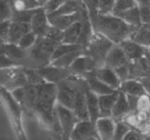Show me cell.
I'll return each instance as SVG.
<instances>
[{
    "label": "cell",
    "mask_w": 150,
    "mask_h": 140,
    "mask_svg": "<svg viewBox=\"0 0 150 140\" xmlns=\"http://www.w3.org/2000/svg\"><path fill=\"white\" fill-rule=\"evenodd\" d=\"M90 18L94 31L105 36L115 45L131 39L138 28L129 25L113 14L97 13Z\"/></svg>",
    "instance_id": "obj_1"
},
{
    "label": "cell",
    "mask_w": 150,
    "mask_h": 140,
    "mask_svg": "<svg viewBox=\"0 0 150 140\" xmlns=\"http://www.w3.org/2000/svg\"><path fill=\"white\" fill-rule=\"evenodd\" d=\"M1 95L18 140H27L23 129L22 121L23 108L15 100L10 91L1 87Z\"/></svg>",
    "instance_id": "obj_2"
},
{
    "label": "cell",
    "mask_w": 150,
    "mask_h": 140,
    "mask_svg": "<svg viewBox=\"0 0 150 140\" xmlns=\"http://www.w3.org/2000/svg\"><path fill=\"white\" fill-rule=\"evenodd\" d=\"M115 45L102 35L94 32L88 43L85 47V54L91 57L97 63L98 68L104 66L105 59Z\"/></svg>",
    "instance_id": "obj_3"
},
{
    "label": "cell",
    "mask_w": 150,
    "mask_h": 140,
    "mask_svg": "<svg viewBox=\"0 0 150 140\" xmlns=\"http://www.w3.org/2000/svg\"><path fill=\"white\" fill-rule=\"evenodd\" d=\"M0 83L1 87L10 92L28 84L23 67L15 66L1 69Z\"/></svg>",
    "instance_id": "obj_4"
},
{
    "label": "cell",
    "mask_w": 150,
    "mask_h": 140,
    "mask_svg": "<svg viewBox=\"0 0 150 140\" xmlns=\"http://www.w3.org/2000/svg\"><path fill=\"white\" fill-rule=\"evenodd\" d=\"M39 87L28 84L11 93L23 108L35 112L38 100Z\"/></svg>",
    "instance_id": "obj_5"
},
{
    "label": "cell",
    "mask_w": 150,
    "mask_h": 140,
    "mask_svg": "<svg viewBox=\"0 0 150 140\" xmlns=\"http://www.w3.org/2000/svg\"><path fill=\"white\" fill-rule=\"evenodd\" d=\"M56 111L62 131L61 140L69 138L76 124L80 121L73 111L57 103Z\"/></svg>",
    "instance_id": "obj_6"
},
{
    "label": "cell",
    "mask_w": 150,
    "mask_h": 140,
    "mask_svg": "<svg viewBox=\"0 0 150 140\" xmlns=\"http://www.w3.org/2000/svg\"><path fill=\"white\" fill-rule=\"evenodd\" d=\"M98 68L97 62L90 56L84 53L79 56L69 68L72 75L84 79L95 73Z\"/></svg>",
    "instance_id": "obj_7"
},
{
    "label": "cell",
    "mask_w": 150,
    "mask_h": 140,
    "mask_svg": "<svg viewBox=\"0 0 150 140\" xmlns=\"http://www.w3.org/2000/svg\"><path fill=\"white\" fill-rule=\"evenodd\" d=\"M69 138L71 140L100 139L95 124L90 120L79 121L73 129Z\"/></svg>",
    "instance_id": "obj_8"
},
{
    "label": "cell",
    "mask_w": 150,
    "mask_h": 140,
    "mask_svg": "<svg viewBox=\"0 0 150 140\" xmlns=\"http://www.w3.org/2000/svg\"><path fill=\"white\" fill-rule=\"evenodd\" d=\"M87 15H89V13L86 7L85 6L80 12L74 14L57 16L47 15V16L51 26L61 30L64 31L74 23L81 20Z\"/></svg>",
    "instance_id": "obj_9"
},
{
    "label": "cell",
    "mask_w": 150,
    "mask_h": 140,
    "mask_svg": "<svg viewBox=\"0 0 150 140\" xmlns=\"http://www.w3.org/2000/svg\"><path fill=\"white\" fill-rule=\"evenodd\" d=\"M36 70L46 82L56 84L71 75L69 69L60 68L50 64Z\"/></svg>",
    "instance_id": "obj_10"
},
{
    "label": "cell",
    "mask_w": 150,
    "mask_h": 140,
    "mask_svg": "<svg viewBox=\"0 0 150 140\" xmlns=\"http://www.w3.org/2000/svg\"><path fill=\"white\" fill-rule=\"evenodd\" d=\"M30 25L31 30L38 37L45 36L50 25L47 13L43 7L37 10L31 20Z\"/></svg>",
    "instance_id": "obj_11"
},
{
    "label": "cell",
    "mask_w": 150,
    "mask_h": 140,
    "mask_svg": "<svg viewBox=\"0 0 150 140\" xmlns=\"http://www.w3.org/2000/svg\"><path fill=\"white\" fill-rule=\"evenodd\" d=\"M129 63L130 61L120 46L118 45H115L110 50L105 59L104 66L115 70Z\"/></svg>",
    "instance_id": "obj_12"
},
{
    "label": "cell",
    "mask_w": 150,
    "mask_h": 140,
    "mask_svg": "<svg viewBox=\"0 0 150 140\" xmlns=\"http://www.w3.org/2000/svg\"><path fill=\"white\" fill-rule=\"evenodd\" d=\"M87 84L81 87L77 92L73 111L79 121H87L89 119L86 91L88 87Z\"/></svg>",
    "instance_id": "obj_13"
},
{
    "label": "cell",
    "mask_w": 150,
    "mask_h": 140,
    "mask_svg": "<svg viewBox=\"0 0 150 140\" xmlns=\"http://www.w3.org/2000/svg\"><path fill=\"white\" fill-rule=\"evenodd\" d=\"M95 125L100 140H112L115 122L112 118L100 117Z\"/></svg>",
    "instance_id": "obj_14"
},
{
    "label": "cell",
    "mask_w": 150,
    "mask_h": 140,
    "mask_svg": "<svg viewBox=\"0 0 150 140\" xmlns=\"http://www.w3.org/2000/svg\"><path fill=\"white\" fill-rule=\"evenodd\" d=\"M96 77L115 90H118L121 81L113 69L107 67L98 68L95 71Z\"/></svg>",
    "instance_id": "obj_15"
},
{
    "label": "cell",
    "mask_w": 150,
    "mask_h": 140,
    "mask_svg": "<svg viewBox=\"0 0 150 140\" xmlns=\"http://www.w3.org/2000/svg\"><path fill=\"white\" fill-rule=\"evenodd\" d=\"M130 62L144 57L146 49L142 47L131 39H127L118 45Z\"/></svg>",
    "instance_id": "obj_16"
},
{
    "label": "cell",
    "mask_w": 150,
    "mask_h": 140,
    "mask_svg": "<svg viewBox=\"0 0 150 140\" xmlns=\"http://www.w3.org/2000/svg\"><path fill=\"white\" fill-rule=\"evenodd\" d=\"M0 49L1 54L6 56L23 67L27 50L22 49L18 45L12 43H1Z\"/></svg>",
    "instance_id": "obj_17"
},
{
    "label": "cell",
    "mask_w": 150,
    "mask_h": 140,
    "mask_svg": "<svg viewBox=\"0 0 150 140\" xmlns=\"http://www.w3.org/2000/svg\"><path fill=\"white\" fill-rule=\"evenodd\" d=\"M129 112L127 95L125 93L119 91L117 99L112 108L111 118L115 122L122 121Z\"/></svg>",
    "instance_id": "obj_18"
},
{
    "label": "cell",
    "mask_w": 150,
    "mask_h": 140,
    "mask_svg": "<svg viewBox=\"0 0 150 140\" xmlns=\"http://www.w3.org/2000/svg\"><path fill=\"white\" fill-rule=\"evenodd\" d=\"M87 109L89 119L94 124L100 118L98 96L90 90L88 87L86 91Z\"/></svg>",
    "instance_id": "obj_19"
},
{
    "label": "cell",
    "mask_w": 150,
    "mask_h": 140,
    "mask_svg": "<svg viewBox=\"0 0 150 140\" xmlns=\"http://www.w3.org/2000/svg\"><path fill=\"white\" fill-rule=\"evenodd\" d=\"M118 90L126 95L136 97L148 95L142 83L136 79H128L122 82Z\"/></svg>",
    "instance_id": "obj_20"
},
{
    "label": "cell",
    "mask_w": 150,
    "mask_h": 140,
    "mask_svg": "<svg viewBox=\"0 0 150 140\" xmlns=\"http://www.w3.org/2000/svg\"><path fill=\"white\" fill-rule=\"evenodd\" d=\"M119 91L113 93L98 96L100 117H111L114 104L117 99Z\"/></svg>",
    "instance_id": "obj_21"
},
{
    "label": "cell",
    "mask_w": 150,
    "mask_h": 140,
    "mask_svg": "<svg viewBox=\"0 0 150 140\" xmlns=\"http://www.w3.org/2000/svg\"><path fill=\"white\" fill-rule=\"evenodd\" d=\"M89 15H87L85 17ZM84 18L80 21L76 22L64 31V37L62 43L79 45L83 29V20Z\"/></svg>",
    "instance_id": "obj_22"
},
{
    "label": "cell",
    "mask_w": 150,
    "mask_h": 140,
    "mask_svg": "<svg viewBox=\"0 0 150 140\" xmlns=\"http://www.w3.org/2000/svg\"><path fill=\"white\" fill-rule=\"evenodd\" d=\"M30 30V23L11 21L8 43L18 45L22 37Z\"/></svg>",
    "instance_id": "obj_23"
},
{
    "label": "cell",
    "mask_w": 150,
    "mask_h": 140,
    "mask_svg": "<svg viewBox=\"0 0 150 140\" xmlns=\"http://www.w3.org/2000/svg\"><path fill=\"white\" fill-rule=\"evenodd\" d=\"M85 79L90 90L98 96L111 94L117 91L112 89L110 86L98 80L96 77L95 73L89 75Z\"/></svg>",
    "instance_id": "obj_24"
},
{
    "label": "cell",
    "mask_w": 150,
    "mask_h": 140,
    "mask_svg": "<svg viewBox=\"0 0 150 140\" xmlns=\"http://www.w3.org/2000/svg\"><path fill=\"white\" fill-rule=\"evenodd\" d=\"M85 7L81 0H68L54 12L47 14L48 15H71L80 12Z\"/></svg>",
    "instance_id": "obj_25"
},
{
    "label": "cell",
    "mask_w": 150,
    "mask_h": 140,
    "mask_svg": "<svg viewBox=\"0 0 150 140\" xmlns=\"http://www.w3.org/2000/svg\"><path fill=\"white\" fill-rule=\"evenodd\" d=\"M85 53L84 49H79L66 53L51 62L50 65L55 67L69 69L74 61L80 55Z\"/></svg>",
    "instance_id": "obj_26"
},
{
    "label": "cell",
    "mask_w": 150,
    "mask_h": 140,
    "mask_svg": "<svg viewBox=\"0 0 150 140\" xmlns=\"http://www.w3.org/2000/svg\"><path fill=\"white\" fill-rule=\"evenodd\" d=\"M116 16L121 18L127 23L135 28H139L142 26L139 6L121 12Z\"/></svg>",
    "instance_id": "obj_27"
},
{
    "label": "cell",
    "mask_w": 150,
    "mask_h": 140,
    "mask_svg": "<svg viewBox=\"0 0 150 140\" xmlns=\"http://www.w3.org/2000/svg\"><path fill=\"white\" fill-rule=\"evenodd\" d=\"M142 47L148 49L150 47V28L142 25L137 28L131 38Z\"/></svg>",
    "instance_id": "obj_28"
},
{
    "label": "cell",
    "mask_w": 150,
    "mask_h": 140,
    "mask_svg": "<svg viewBox=\"0 0 150 140\" xmlns=\"http://www.w3.org/2000/svg\"><path fill=\"white\" fill-rule=\"evenodd\" d=\"M39 8L31 9V10H25V11H19L13 10L11 21L12 22H15L30 23L33 15H35V13H36V12Z\"/></svg>",
    "instance_id": "obj_29"
},
{
    "label": "cell",
    "mask_w": 150,
    "mask_h": 140,
    "mask_svg": "<svg viewBox=\"0 0 150 140\" xmlns=\"http://www.w3.org/2000/svg\"><path fill=\"white\" fill-rule=\"evenodd\" d=\"M15 11H25L42 7L38 0H11Z\"/></svg>",
    "instance_id": "obj_30"
},
{
    "label": "cell",
    "mask_w": 150,
    "mask_h": 140,
    "mask_svg": "<svg viewBox=\"0 0 150 140\" xmlns=\"http://www.w3.org/2000/svg\"><path fill=\"white\" fill-rule=\"evenodd\" d=\"M79 49H84V48L79 45H72L62 43L56 48L55 50L54 51L52 57V61L66 53Z\"/></svg>",
    "instance_id": "obj_31"
},
{
    "label": "cell",
    "mask_w": 150,
    "mask_h": 140,
    "mask_svg": "<svg viewBox=\"0 0 150 140\" xmlns=\"http://www.w3.org/2000/svg\"><path fill=\"white\" fill-rule=\"evenodd\" d=\"M132 129V127L123 120L116 122L112 140H122Z\"/></svg>",
    "instance_id": "obj_32"
},
{
    "label": "cell",
    "mask_w": 150,
    "mask_h": 140,
    "mask_svg": "<svg viewBox=\"0 0 150 140\" xmlns=\"http://www.w3.org/2000/svg\"><path fill=\"white\" fill-rule=\"evenodd\" d=\"M139 6L136 0H117L111 14L117 15L125 11Z\"/></svg>",
    "instance_id": "obj_33"
},
{
    "label": "cell",
    "mask_w": 150,
    "mask_h": 140,
    "mask_svg": "<svg viewBox=\"0 0 150 140\" xmlns=\"http://www.w3.org/2000/svg\"><path fill=\"white\" fill-rule=\"evenodd\" d=\"M28 80V84L40 86L46 81L38 73L36 70L23 67Z\"/></svg>",
    "instance_id": "obj_34"
},
{
    "label": "cell",
    "mask_w": 150,
    "mask_h": 140,
    "mask_svg": "<svg viewBox=\"0 0 150 140\" xmlns=\"http://www.w3.org/2000/svg\"><path fill=\"white\" fill-rule=\"evenodd\" d=\"M38 36L36 35L32 30H30L22 37L18 45L22 49L25 50H28L35 45Z\"/></svg>",
    "instance_id": "obj_35"
},
{
    "label": "cell",
    "mask_w": 150,
    "mask_h": 140,
    "mask_svg": "<svg viewBox=\"0 0 150 140\" xmlns=\"http://www.w3.org/2000/svg\"><path fill=\"white\" fill-rule=\"evenodd\" d=\"M13 11L11 0H1V22L11 20Z\"/></svg>",
    "instance_id": "obj_36"
},
{
    "label": "cell",
    "mask_w": 150,
    "mask_h": 140,
    "mask_svg": "<svg viewBox=\"0 0 150 140\" xmlns=\"http://www.w3.org/2000/svg\"><path fill=\"white\" fill-rule=\"evenodd\" d=\"M117 0H98L97 12L102 15L111 14Z\"/></svg>",
    "instance_id": "obj_37"
},
{
    "label": "cell",
    "mask_w": 150,
    "mask_h": 140,
    "mask_svg": "<svg viewBox=\"0 0 150 140\" xmlns=\"http://www.w3.org/2000/svg\"><path fill=\"white\" fill-rule=\"evenodd\" d=\"M45 36L54 42L62 43L64 37V31L50 25Z\"/></svg>",
    "instance_id": "obj_38"
},
{
    "label": "cell",
    "mask_w": 150,
    "mask_h": 140,
    "mask_svg": "<svg viewBox=\"0 0 150 140\" xmlns=\"http://www.w3.org/2000/svg\"><path fill=\"white\" fill-rule=\"evenodd\" d=\"M11 23V20L1 22V43H8Z\"/></svg>",
    "instance_id": "obj_39"
},
{
    "label": "cell",
    "mask_w": 150,
    "mask_h": 140,
    "mask_svg": "<svg viewBox=\"0 0 150 140\" xmlns=\"http://www.w3.org/2000/svg\"><path fill=\"white\" fill-rule=\"evenodd\" d=\"M68 0H49L43 6L47 14L50 13L63 5Z\"/></svg>",
    "instance_id": "obj_40"
},
{
    "label": "cell",
    "mask_w": 150,
    "mask_h": 140,
    "mask_svg": "<svg viewBox=\"0 0 150 140\" xmlns=\"http://www.w3.org/2000/svg\"><path fill=\"white\" fill-rule=\"evenodd\" d=\"M139 7L142 25L150 26V5L140 6Z\"/></svg>",
    "instance_id": "obj_41"
},
{
    "label": "cell",
    "mask_w": 150,
    "mask_h": 140,
    "mask_svg": "<svg viewBox=\"0 0 150 140\" xmlns=\"http://www.w3.org/2000/svg\"><path fill=\"white\" fill-rule=\"evenodd\" d=\"M129 63L114 70L121 83L129 79Z\"/></svg>",
    "instance_id": "obj_42"
},
{
    "label": "cell",
    "mask_w": 150,
    "mask_h": 140,
    "mask_svg": "<svg viewBox=\"0 0 150 140\" xmlns=\"http://www.w3.org/2000/svg\"><path fill=\"white\" fill-rule=\"evenodd\" d=\"M86 7L90 17L98 13L97 7L98 0H81Z\"/></svg>",
    "instance_id": "obj_43"
},
{
    "label": "cell",
    "mask_w": 150,
    "mask_h": 140,
    "mask_svg": "<svg viewBox=\"0 0 150 140\" xmlns=\"http://www.w3.org/2000/svg\"><path fill=\"white\" fill-rule=\"evenodd\" d=\"M15 66H22L16 62L6 56L1 54V69L8 68Z\"/></svg>",
    "instance_id": "obj_44"
},
{
    "label": "cell",
    "mask_w": 150,
    "mask_h": 140,
    "mask_svg": "<svg viewBox=\"0 0 150 140\" xmlns=\"http://www.w3.org/2000/svg\"><path fill=\"white\" fill-rule=\"evenodd\" d=\"M146 136L136 129H132L122 140H144Z\"/></svg>",
    "instance_id": "obj_45"
},
{
    "label": "cell",
    "mask_w": 150,
    "mask_h": 140,
    "mask_svg": "<svg viewBox=\"0 0 150 140\" xmlns=\"http://www.w3.org/2000/svg\"><path fill=\"white\" fill-rule=\"evenodd\" d=\"M127 98L129 108V113H132L137 111L138 110V106L139 103V100L140 97H136L133 95H126Z\"/></svg>",
    "instance_id": "obj_46"
},
{
    "label": "cell",
    "mask_w": 150,
    "mask_h": 140,
    "mask_svg": "<svg viewBox=\"0 0 150 140\" xmlns=\"http://www.w3.org/2000/svg\"><path fill=\"white\" fill-rule=\"evenodd\" d=\"M139 6L150 5V0H136Z\"/></svg>",
    "instance_id": "obj_47"
},
{
    "label": "cell",
    "mask_w": 150,
    "mask_h": 140,
    "mask_svg": "<svg viewBox=\"0 0 150 140\" xmlns=\"http://www.w3.org/2000/svg\"><path fill=\"white\" fill-rule=\"evenodd\" d=\"M144 57L145 59V60H146L148 66L150 67V54H149L146 51H145Z\"/></svg>",
    "instance_id": "obj_48"
},
{
    "label": "cell",
    "mask_w": 150,
    "mask_h": 140,
    "mask_svg": "<svg viewBox=\"0 0 150 140\" xmlns=\"http://www.w3.org/2000/svg\"><path fill=\"white\" fill-rule=\"evenodd\" d=\"M49 0H38V1L39 2L40 5L43 7L48 1Z\"/></svg>",
    "instance_id": "obj_49"
},
{
    "label": "cell",
    "mask_w": 150,
    "mask_h": 140,
    "mask_svg": "<svg viewBox=\"0 0 150 140\" xmlns=\"http://www.w3.org/2000/svg\"><path fill=\"white\" fill-rule=\"evenodd\" d=\"M144 77H146L148 78V80L150 81V69H149V70H148V71L147 72L146 74Z\"/></svg>",
    "instance_id": "obj_50"
},
{
    "label": "cell",
    "mask_w": 150,
    "mask_h": 140,
    "mask_svg": "<svg viewBox=\"0 0 150 140\" xmlns=\"http://www.w3.org/2000/svg\"><path fill=\"white\" fill-rule=\"evenodd\" d=\"M146 52L149 54H150V47H149V48H148V49H146Z\"/></svg>",
    "instance_id": "obj_51"
},
{
    "label": "cell",
    "mask_w": 150,
    "mask_h": 140,
    "mask_svg": "<svg viewBox=\"0 0 150 140\" xmlns=\"http://www.w3.org/2000/svg\"><path fill=\"white\" fill-rule=\"evenodd\" d=\"M146 138H147L149 140H150V132L146 135Z\"/></svg>",
    "instance_id": "obj_52"
},
{
    "label": "cell",
    "mask_w": 150,
    "mask_h": 140,
    "mask_svg": "<svg viewBox=\"0 0 150 140\" xmlns=\"http://www.w3.org/2000/svg\"><path fill=\"white\" fill-rule=\"evenodd\" d=\"M63 140H71V139H70V138H68V139H63Z\"/></svg>",
    "instance_id": "obj_53"
},
{
    "label": "cell",
    "mask_w": 150,
    "mask_h": 140,
    "mask_svg": "<svg viewBox=\"0 0 150 140\" xmlns=\"http://www.w3.org/2000/svg\"><path fill=\"white\" fill-rule=\"evenodd\" d=\"M144 140H148V138L146 137V138H145V139H144Z\"/></svg>",
    "instance_id": "obj_54"
},
{
    "label": "cell",
    "mask_w": 150,
    "mask_h": 140,
    "mask_svg": "<svg viewBox=\"0 0 150 140\" xmlns=\"http://www.w3.org/2000/svg\"><path fill=\"white\" fill-rule=\"evenodd\" d=\"M148 26V28H150V26Z\"/></svg>",
    "instance_id": "obj_55"
},
{
    "label": "cell",
    "mask_w": 150,
    "mask_h": 140,
    "mask_svg": "<svg viewBox=\"0 0 150 140\" xmlns=\"http://www.w3.org/2000/svg\"><path fill=\"white\" fill-rule=\"evenodd\" d=\"M148 140H149V139H148Z\"/></svg>",
    "instance_id": "obj_56"
},
{
    "label": "cell",
    "mask_w": 150,
    "mask_h": 140,
    "mask_svg": "<svg viewBox=\"0 0 150 140\" xmlns=\"http://www.w3.org/2000/svg\"></svg>",
    "instance_id": "obj_57"
}]
</instances>
